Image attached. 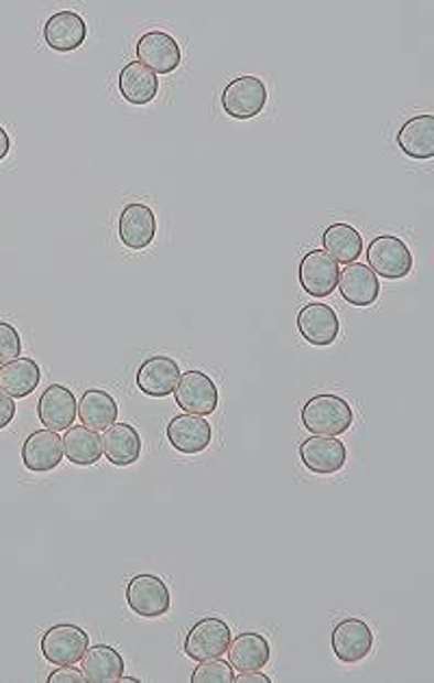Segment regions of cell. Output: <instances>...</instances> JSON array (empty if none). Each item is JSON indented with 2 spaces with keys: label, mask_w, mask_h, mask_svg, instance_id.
I'll return each mask as SVG.
<instances>
[{
  "label": "cell",
  "mask_w": 434,
  "mask_h": 683,
  "mask_svg": "<svg viewBox=\"0 0 434 683\" xmlns=\"http://www.w3.org/2000/svg\"><path fill=\"white\" fill-rule=\"evenodd\" d=\"M330 644L339 662L357 664L371 653L373 631L362 618L348 616L335 625L330 633Z\"/></svg>",
  "instance_id": "9c48e42d"
},
{
  "label": "cell",
  "mask_w": 434,
  "mask_h": 683,
  "mask_svg": "<svg viewBox=\"0 0 434 683\" xmlns=\"http://www.w3.org/2000/svg\"><path fill=\"white\" fill-rule=\"evenodd\" d=\"M230 640H232V633H230L228 622L217 616H207V618H200L196 625H192V629L185 636L183 651L189 660L205 662V660L226 655Z\"/></svg>",
  "instance_id": "5b68a950"
},
{
  "label": "cell",
  "mask_w": 434,
  "mask_h": 683,
  "mask_svg": "<svg viewBox=\"0 0 434 683\" xmlns=\"http://www.w3.org/2000/svg\"><path fill=\"white\" fill-rule=\"evenodd\" d=\"M83 675L89 683L120 682L124 675V658L116 647L94 644L83 655Z\"/></svg>",
  "instance_id": "cb8c5ba5"
},
{
  "label": "cell",
  "mask_w": 434,
  "mask_h": 683,
  "mask_svg": "<svg viewBox=\"0 0 434 683\" xmlns=\"http://www.w3.org/2000/svg\"><path fill=\"white\" fill-rule=\"evenodd\" d=\"M228 664L237 673H250V671H263L270 662L272 649L265 636L257 631H243L228 644Z\"/></svg>",
  "instance_id": "d6986e66"
},
{
  "label": "cell",
  "mask_w": 434,
  "mask_h": 683,
  "mask_svg": "<svg viewBox=\"0 0 434 683\" xmlns=\"http://www.w3.org/2000/svg\"><path fill=\"white\" fill-rule=\"evenodd\" d=\"M413 265L411 248L395 235H378L367 246V268L384 280H402Z\"/></svg>",
  "instance_id": "7a4b0ae2"
},
{
  "label": "cell",
  "mask_w": 434,
  "mask_h": 683,
  "mask_svg": "<svg viewBox=\"0 0 434 683\" xmlns=\"http://www.w3.org/2000/svg\"><path fill=\"white\" fill-rule=\"evenodd\" d=\"M102 456L116 467H131L142 456V436L131 423H113L102 436Z\"/></svg>",
  "instance_id": "ffe728a7"
},
{
  "label": "cell",
  "mask_w": 434,
  "mask_h": 683,
  "mask_svg": "<svg viewBox=\"0 0 434 683\" xmlns=\"http://www.w3.org/2000/svg\"><path fill=\"white\" fill-rule=\"evenodd\" d=\"M87 40V22L80 13L64 9L53 13L44 24V42L55 53H74Z\"/></svg>",
  "instance_id": "e0dca14e"
},
{
  "label": "cell",
  "mask_w": 434,
  "mask_h": 683,
  "mask_svg": "<svg viewBox=\"0 0 434 683\" xmlns=\"http://www.w3.org/2000/svg\"><path fill=\"white\" fill-rule=\"evenodd\" d=\"M120 682L138 683V682H140V680H135V677H124V675H122V677H120Z\"/></svg>",
  "instance_id": "e575fe53"
},
{
  "label": "cell",
  "mask_w": 434,
  "mask_h": 683,
  "mask_svg": "<svg viewBox=\"0 0 434 683\" xmlns=\"http://www.w3.org/2000/svg\"><path fill=\"white\" fill-rule=\"evenodd\" d=\"M337 286L341 291V297L357 308L376 304L380 295V280L365 263L346 265L344 272H339Z\"/></svg>",
  "instance_id": "44dd1931"
},
{
  "label": "cell",
  "mask_w": 434,
  "mask_h": 683,
  "mask_svg": "<svg viewBox=\"0 0 434 683\" xmlns=\"http://www.w3.org/2000/svg\"><path fill=\"white\" fill-rule=\"evenodd\" d=\"M339 330H341L339 315L328 304L313 302L302 306L297 313V333L308 345L328 347L337 342Z\"/></svg>",
  "instance_id": "7c38bea8"
},
{
  "label": "cell",
  "mask_w": 434,
  "mask_h": 683,
  "mask_svg": "<svg viewBox=\"0 0 434 683\" xmlns=\"http://www.w3.org/2000/svg\"><path fill=\"white\" fill-rule=\"evenodd\" d=\"M268 105V87L259 76H237L221 91V109L232 120H252Z\"/></svg>",
  "instance_id": "3957f363"
},
{
  "label": "cell",
  "mask_w": 434,
  "mask_h": 683,
  "mask_svg": "<svg viewBox=\"0 0 434 683\" xmlns=\"http://www.w3.org/2000/svg\"><path fill=\"white\" fill-rule=\"evenodd\" d=\"M235 682V673L232 666L219 658L214 660H205L196 666V671L192 673V683H232Z\"/></svg>",
  "instance_id": "f1b7e54d"
},
{
  "label": "cell",
  "mask_w": 434,
  "mask_h": 683,
  "mask_svg": "<svg viewBox=\"0 0 434 683\" xmlns=\"http://www.w3.org/2000/svg\"><path fill=\"white\" fill-rule=\"evenodd\" d=\"M165 432H167L170 445L176 452L187 454V456L203 454L211 445V438H214L211 423L205 416L189 414V412H183V414L174 416L167 423Z\"/></svg>",
  "instance_id": "8fae6325"
},
{
  "label": "cell",
  "mask_w": 434,
  "mask_h": 683,
  "mask_svg": "<svg viewBox=\"0 0 434 683\" xmlns=\"http://www.w3.org/2000/svg\"><path fill=\"white\" fill-rule=\"evenodd\" d=\"M37 416L46 430H68L78 416V402L73 391L64 384L46 387L37 402Z\"/></svg>",
  "instance_id": "ac0fdd59"
},
{
  "label": "cell",
  "mask_w": 434,
  "mask_h": 683,
  "mask_svg": "<svg viewBox=\"0 0 434 683\" xmlns=\"http://www.w3.org/2000/svg\"><path fill=\"white\" fill-rule=\"evenodd\" d=\"M118 402L102 389H87L78 400V419L89 430H107L118 421Z\"/></svg>",
  "instance_id": "4316f807"
},
{
  "label": "cell",
  "mask_w": 434,
  "mask_h": 683,
  "mask_svg": "<svg viewBox=\"0 0 434 683\" xmlns=\"http://www.w3.org/2000/svg\"><path fill=\"white\" fill-rule=\"evenodd\" d=\"M22 354V337L15 326L9 322H0V362L15 360Z\"/></svg>",
  "instance_id": "f546056e"
},
{
  "label": "cell",
  "mask_w": 434,
  "mask_h": 683,
  "mask_svg": "<svg viewBox=\"0 0 434 683\" xmlns=\"http://www.w3.org/2000/svg\"><path fill=\"white\" fill-rule=\"evenodd\" d=\"M15 419V402L7 393L0 391V430L9 427L11 421Z\"/></svg>",
  "instance_id": "1f68e13d"
},
{
  "label": "cell",
  "mask_w": 434,
  "mask_h": 683,
  "mask_svg": "<svg viewBox=\"0 0 434 683\" xmlns=\"http://www.w3.org/2000/svg\"><path fill=\"white\" fill-rule=\"evenodd\" d=\"M322 243H324V252L335 263H341V265L357 263V259L362 254L361 232L346 221L330 224L322 235Z\"/></svg>",
  "instance_id": "484cf974"
},
{
  "label": "cell",
  "mask_w": 434,
  "mask_h": 683,
  "mask_svg": "<svg viewBox=\"0 0 434 683\" xmlns=\"http://www.w3.org/2000/svg\"><path fill=\"white\" fill-rule=\"evenodd\" d=\"M9 150H11V137L4 131V127H0V161L7 159Z\"/></svg>",
  "instance_id": "836d02e7"
},
{
  "label": "cell",
  "mask_w": 434,
  "mask_h": 683,
  "mask_svg": "<svg viewBox=\"0 0 434 683\" xmlns=\"http://www.w3.org/2000/svg\"><path fill=\"white\" fill-rule=\"evenodd\" d=\"M48 683H85L83 671H78L74 664L62 666L48 675Z\"/></svg>",
  "instance_id": "4dcf8cb0"
},
{
  "label": "cell",
  "mask_w": 434,
  "mask_h": 683,
  "mask_svg": "<svg viewBox=\"0 0 434 683\" xmlns=\"http://www.w3.org/2000/svg\"><path fill=\"white\" fill-rule=\"evenodd\" d=\"M118 89L129 105L145 107L159 94V78L154 72H150L140 62H131L118 76Z\"/></svg>",
  "instance_id": "d4e9b609"
},
{
  "label": "cell",
  "mask_w": 434,
  "mask_h": 683,
  "mask_svg": "<svg viewBox=\"0 0 434 683\" xmlns=\"http://www.w3.org/2000/svg\"><path fill=\"white\" fill-rule=\"evenodd\" d=\"M64 456L76 467H91L102 458V438L96 430L70 425L64 430Z\"/></svg>",
  "instance_id": "83f0119b"
},
{
  "label": "cell",
  "mask_w": 434,
  "mask_h": 683,
  "mask_svg": "<svg viewBox=\"0 0 434 683\" xmlns=\"http://www.w3.org/2000/svg\"><path fill=\"white\" fill-rule=\"evenodd\" d=\"M181 367L170 356H150L138 369V389L148 398H167L174 395L178 380H181Z\"/></svg>",
  "instance_id": "9a60e30c"
},
{
  "label": "cell",
  "mask_w": 434,
  "mask_h": 683,
  "mask_svg": "<svg viewBox=\"0 0 434 683\" xmlns=\"http://www.w3.org/2000/svg\"><path fill=\"white\" fill-rule=\"evenodd\" d=\"M87 647L89 633L73 622H59L48 627L40 642L44 660L55 666H70L80 662Z\"/></svg>",
  "instance_id": "277c9868"
},
{
  "label": "cell",
  "mask_w": 434,
  "mask_h": 683,
  "mask_svg": "<svg viewBox=\"0 0 434 683\" xmlns=\"http://www.w3.org/2000/svg\"><path fill=\"white\" fill-rule=\"evenodd\" d=\"M395 141L400 145V150L417 161H431L434 159V116L433 113H422V116H413L409 118L398 135Z\"/></svg>",
  "instance_id": "603a6c76"
},
{
  "label": "cell",
  "mask_w": 434,
  "mask_h": 683,
  "mask_svg": "<svg viewBox=\"0 0 434 683\" xmlns=\"http://www.w3.org/2000/svg\"><path fill=\"white\" fill-rule=\"evenodd\" d=\"M297 275L304 293L313 297H328L337 291L339 263H335L324 250H311L302 257Z\"/></svg>",
  "instance_id": "5bb4252c"
},
{
  "label": "cell",
  "mask_w": 434,
  "mask_h": 683,
  "mask_svg": "<svg viewBox=\"0 0 434 683\" xmlns=\"http://www.w3.org/2000/svg\"><path fill=\"white\" fill-rule=\"evenodd\" d=\"M138 62L154 74H172L181 68L183 53L178 42L165 31H145L135 46Z\"/></svg>",
  "instance_id": "30bf717a"
},
{
  "label": "cell",
  "mask_w": 434,
  "mask_h": 683,
  "mask_svg": "<svg viewBox=\"0 0 434 683\" xmlns=\"http://www.w3.org/2000/svg\"><path fill=\"white\" fill-rule=\"evenodd\" d=\"M302 425L315 436H341L355 423V410L346 398L335 393L313 395L302 409Z\"/></svg>",
  "instance_id": "6da1fadb"
},
{
  "label": "cell",
  "mask_w": 434,
  "mask_h": 683,
  "mask_svg": "<svg viewBox=\"0 0 434 683\" xmlns=\"http://www.w3.org/2000/svg\"><path fill=\"white\" fill-rule=\"evenodd\" d=\"M120 241L129 250H145L156 239V215L154 210L142 203H131L124 206L118 219Z\"/></svg>",
  "instance_id": "2e32d148"
},
{
  "label": "cell",
  "mask_w": 434,
  "mask_h": 683,
  "mask_svg": "<svg viewBox=\"0 0 434 683\" xmlns=\"http://www.w3.org/2000/svg\"><path fill=\"white\" fill-rule=\"evenodd\" d=\"M42 382L40 365L29 356H18L0 367V391L13 400H24L35 393Z\"/></svg>",
  "instance_id": "7402d4cb"
},
{
  "label": "cell",
  "mask_w": 434,
  "mask_h": 683,
  "mask_svg": "<svg viewBox=\"0 0 434 683\" xmlns=\"http://www.w3.org/2000/svg\"><path fill=\"white\" fill-rule=\"evenodd\" d=\"M174 400L178 409L189 414H200V416H211L219 404V393H217L214 378L209 373L192 369L181 376L178 387L174 391Z\"/></svg>",
  "instance_id": "ba28073f"
},
{
  "label": "cell",
  "mask_w": 434,
  "mask_h": 683,
  "mask_svg": "<svg viewBox=\"0 0 434 683\" xmlns=\"http://www.w3.org/2000/svg\"><path fill=\"white\" fill-rule=\"evenodd\" d=\"M302 465L315 476H335L348 463V447L339 436H315L311 434L300 443Z\"/></svg>",
  "instance_id": "52a82bcc"
},
{
  "label": "cell",
  "mask_w": 434,
  "mask_h": 683,
  "mask_svg": "<svg viewBox=\"0 0 434 683\" xmlns=\"http://www.w3.org/2000/svg\"><path fill=\"white\" fill-rule=\"evenodd\" d=\"M64 460V441L53 430H35L22 443V463L33 474L55 471Z\"/></svg>",
  "instance_id": "4fadbf2b"
},
{
  "label": "cell",
  "mask_w": 434,
  "mask_h": 683,
  "mask_svg": "<svg viewBox=\"0 0 434 683\" xmlns=\"http://www.w3.org/2000/svg\"><path fill=\"white\" fill-rule=\"evenodd\" d=\"M127 604L131 612L142 618H159L170 612L172 595L159 575L140 573L127 584Z\"/></svg>",
  "instance_id": "8992f818"
},
{
  "label": "cell",
  "mask_w": 434,
  "mask_h": 683,
  "mask_svg": "<svg viewBox=\"0 0 434 683\" xmlns=\"http://www.w3.org/2000/svg\"><path fill=\"white\" fill-rule=\"evenodd\" d=\"M235 682L237 683H272V680L268 675H263L261 671H250V673H241V675H235Z\"/></svg>",
  "instance_id": "d6a6232c"
}]
</instances>
